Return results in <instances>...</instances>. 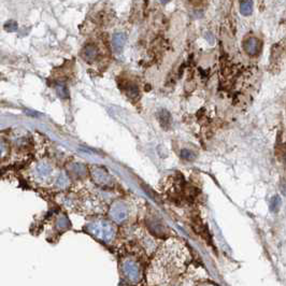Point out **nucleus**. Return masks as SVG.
<instances>
[{
  "instance_id": "obj_1",
  "label": "nucleus",
  "mask_w": 286,
  "mask_h": 286,
  "mask_svg": "<svg viewBox=\"0 0 286 286\" xmlns=\"http://www.w3.org/2000/svg\"><path fill=\"white\" fill-rule=\"evenodd\" d=\"M92 232H93V235H95L100 239L109 240V239L112 238V236H113L114 230H113V228H112L110 224H108L106 222H102V223L93 225Z\"/></svg>"
},
{
  "instance_id": "obj_2",
  "label": "nucleus",
  "mask_w": 286,
  "mask_h": 286,
  "mask_svg": "<svg viewBox=\"0 0 286 286\" xmlns=\"http://www.w3.org/2000/svg\"><path fill=\"white\" fill-rule=\"evenodd\" d=\"M262 48V41L256 37H250L243 43V49L247 53L251 56L258 54Z\"/></svg>"
},
{
  "instance_id": "obj_3",
  "label": "nucleus",
  "mask_w": 286,
  "mask_h": 286,
  "mask_svg": "<svg viewBox=\"0 0 286 286\" xmlns=\"http://www.w3.org/2000/svg\"><path fill=\"white\" fill-rule=\"evenodd\" d=\"M112 218L117 222H122L127 218V208L122 203H116L112 208Z\"/></svg>"
},
{
  "instance_id": "obj_4",
  "label": "nucleus",
  "mask_w": 286,
  "mask_h": 286,
  "mask_svg": "<svg viewBox=\"0 0 286 286\" xmlns=\"http://www.w3.org/2000/svg\"><path fill=\"white\" fill-rule=\"evenodd\" d=\"M127 41V37L125 33L122 32H116L113 34V37H112V48L115 52H122L125 43Z\"/></svg>"
},
{
  "instance_id": "obj_5",
  "label": "nucleus",
  "mask_w": 286,
  "mask_h": 286,
  "mask_svg": "<svg viewBox=\"0 0 286 286\" xmlns=\"http://www.w3.org/2000/svg\"><path fill=\"white\" fill-rule=\"evenodd\" d=\"M83 56L86 60H89V62H92V60H95L98 56V51L97 49L95 48L94 46H86L83 52Z\"/></svg>"
},
{
  "instance_id": "obj_6",
  "label": "nucleus",
  "mask_w": 286,
  "mask_h": 286,
  "mask_svg": "<svg viewBox=\"0 0 286 286\" xmlns=\"http://www.w3.org/2000/svg\"><path fill=\"white\" fill-rule=\"evenodd\" d=\"M240 12L246 16L252 14L253 12V3L252 2H242L240 3Z\"/></svg>"
},
{
  "instance_id": "obj_7",
  "label": "nucleus",
  "mask_w": 286,
  "mask_h": 286,
  "mask_svg": "<svg viewBox=\"0 0 286 286\" xmlns=\"http://www.w3.org/2000/svg\"><path fill=\"white\" fill-rule=\"evenodd\" d=\"M281 206V198L279 196H273L270 200V210L272 212H276Z\"/></svg>"
},
{
  "instance_id": "obj_8",
  "label": "nucleus",
  "mask_w": 286,
  "mask_h": 286,
  "mask_svg": "<svg viewBox=\"0 0 286 286\" xmlns=\"http://www.w3.org/2000/svg\"><path fill=\"white\" fill-rule=\"evenodd\" d=\"M170 114L169 112H167L166 110H162L160 112V119H161V126L164 127H167L170 123Z\"/></svg>"
},
{
  "instance_id": "obj_9",
  "label": "nucleus",
  "mask_w": 286,
  "mask_h": 286,
  "mask_svg": "<svg viewBox=\"0 0 286 286\" xmlns=\"http://www.w3.org/2000/svg\"><path fill=\"white\" fill-rule=\"evenodd\" d=\"M57 92H58V95L60 97H67L68 96V91H67L66 85H64V84H58Z\"/></svg>"
},
{
  "instance_id": "obj_10",
  "label": "nucleus",
  "mask_w": 286,
  "mask_h": 286,
  "mask_svg": "<svg viewBox=\"0 0 286 286\" xmlns=\"http://www.w3.org/2000/svg\"><path fill=\"white\" fill-rule=\"evenodd\" d=\"M37 171H38V173H40V176L45 177V176L49 175L50 168L48 166H46V165H40V166L37 168Z\"/></svg>"
},
{
  "instance_id": "obj_11",
  "label": "nucleus",
  "mask_w": 286,
  "mask_h": 286,
  "mask_svg": "<svg viewBox=\"0 0 286 286\" xmlns=\"http://www.w3.org/2000/svg\"><path fill=\"white\" fill-rule=\"evenodd\" d=\"M181 156L183 158H185V159H187V160H192V159H194V154L192 153V152H189V151H187V150H182V152H181Z\"/></svg>"
},
{
  "instance_id": "obj_12",
  "label": "nucleus",
  "mask_w": 286,
  "mask_h": 286,
  "mask_svg": "<svg viewBox=\"0 0 286 286\" xmlns=\"http://www.w3.org/2000/svg\"><path fill=\"white\" fill-rule=\"evenodd\" d=\"M136 95H138V89L135 88V86H131V88L128 89V96L134 97Z\"/></svg>"
},
{
  "instance_id": "obj_13",
  "label": "nucleus",
  "mask_w": 286,
  "mask_h": 286,
  "mask_svg": "<svg viewBox=\"0 0 286 286\" xmlns=\"http://www.w3.org/2000/svg\"><path fill=\"white\" fill-rule=\"evenodd\" d=\"M280 189H281V192L284 196H286V180L282 181V183L280 185Z\"/></svg>"
}]
</instances>
